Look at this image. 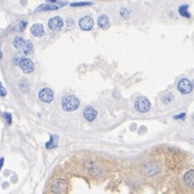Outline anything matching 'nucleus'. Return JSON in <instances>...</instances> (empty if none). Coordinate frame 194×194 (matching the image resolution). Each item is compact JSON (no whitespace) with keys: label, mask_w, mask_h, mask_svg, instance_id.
Segmentation results:
<instances>
[{"label":"nucleus","mask_w":194,"mask_h":194,"mask_svg":"<svg viewBox=\"0 0 194 194\" xmlns=\"http://www.w3.org/2000/svg\"><path fill=\"white\" fill-rule=\"evenodd\" d=\"M80 102L74 95H66L61 99L62 109L67 112H73L79 107Z\"/></svg>","instance_id":"f257e3e1"},{"label":"nucleus","mask_w":194,"mask_h":194,"mask_svg":"<svg viewBox=\"0 0 194 194\" xmlns=\"http://www.w3.org/2000/svg\"><path fill=\"white\" fill-rule=\"evenodd\" d=\"M135 111L139 113H146L151 109V102L146 97H137L135 102Z\"/></svg>","instance_id":"f03ea898"},{"label":"nucleus","mask_w":194,"mask_h":194,"mask_svg":"<svg viewBox=\"0 0 194 194\" xmlns=\"http://www.w3.org/2000/svg\"><path fill=\"white\" fill-rule=\"evenodd\" d=\"M51 190L54 193H65L67 191V184L65 180L62 179L54 180L51 185Z\"/></svg>","instance_id":"7ed1b4c3"},{"label":"nucleus","mask_w":194,"mask_h":194,"mask_svg":"<svg viewBox=\"0 0 194 194\" xmlns=\"http://www.w3.org/2000/svg\"><path fill=\"white\" fill-rule=\"evenodd\" d=\"M38 97L42 102L51 103L54 99V93L49 88H44L40 89Z\"/></svg>","instance_id":"20e7f679"},{"label":"nucleus","mask_w":194,"mask_h":194,"mask_svg":"<svg viewBox=\"0 0 194 194\" xmlns=\"http://www.w3.org/2000/svg\"><path fill=\"white\" fill-rule=\"evenodd\" d=\"M177 89L183 94H188L192 90V85L186 78L181 79L177 84Z\"/></svg>","instance_id":"39448f33"},{"label":"nucleus","mask_w":194,"mask_h":194,"mask_svg":"<svg viewBox=\"0 0 194 194\" xmlns=\"http://www.w3.org/2000/svg\"><path fill=\"white\" fill-rule=\"evenodd\" d=\"M20 67L24 73H31L35 70V65L32 60L23 59L20 62Z\"/></svg>","instance_id":"423d86ee"},{"label":"nucleus","mask_w":194,"mask_h":194,"mask_svg":"<svg viewBox=\"0 0 194 194\" xmlns=\"http://www.w3.org/2000/svg\"><path fill=\"white\" fill-rule=\"evenodd\" d=\"M79 27L83 31H89L93 27V20L89 16H84L79 20Z\"/></svg>","instance_id":"0eeeda50"},{"label":"nucleus","mask_w":194,"mask_h":194,"mask_svg":"<svg viewBox=\"0 0 194 194\" xmlns=\"http://www.w3.org/2000/svg\"><path fill=\"white\" fill-rule=\"evenodd\" d=\"M97 115V111L93 106H86L83 111V117L88 122H93Z\"/></svg>","instance_id":"6e6552de"},{"label":"nucleus","mask_w":194,"mask_h":194,"mask_svg":"<svg viewBox=\"0 0 194 194\" xmlns=\"http://www.w3.org/2000/svg\"><path fill=\"white\" fill-rule=\"evenodd\" d=\"M62 26H63V21L59 16L53 17L48 21V28L52 31H58L62 28Z\"/></svg>","instance_id":"1a4fd4ad"},{"label":"nucleus","mask_w":194,"mask_h":194,"mask_svg":"<svg viewBox=\"0 0 194 194\" xmlns=\"http://www.w3.org/2000/svg\"><path fill=\"white\" fill-rule=\"evenodd\" d=\"M31 33L35 37H41L44 35V27L41 24H35L32 26V28L30 29Z\"/></svg>","instance_id":"9d476101"},{"label":"nucleus","mask_w":194,"mask_h":194,"mask_svg":"<svg viewBox=\"0 0 194 194\" xmlns=\"http://www.w3.org/2000/svg\"><path fill=\"white\" fill-rule=\"evenodd\" d=\"M184 183L188 185V187L193 188L194 187V170L188 171L186 174L184 176Z\"/></svg>","instance_id":"9b49d317"},{"label":"nucleus","mask_w":194,"mask_h":194,"mask_svg":"<svg viewBox=\"0 0 194 194\" xmlns=\"http://www.w3.org/2000/svg\"><path fill=\"white\" fill-rule=\"evenodd\" d=\"M110 24V19L109 17L106 15H101L98 17L97 20V25L99 26V28H107Z\"/></svg>","instance_id":"f8f14e48"},{"label":"nucleus","mask_w":194,"mask_h":194,"mask_svg":"<svg viewBox=\"0 0 194 194\" xmlns=\"http://www.w3.org/2000/svg\"><path fill=\"white\" fill-rule=\"evenodd\" d=\"M23 51L25 55H28L32 52L33 50V44L31 40H24V45H23Z\"/></svg>","instance_id":"ddd939ff"},{"label":"nucleus","mask_w":194,"mask_h":194,"mask_svg":"<svg viewBox=\"0 0 194 194\" xmlns=\"http://www.w3.org/2000/svg\"><path fill=\"white\" fill-rule=\"evenodd\" d=\"M58 9L57 6L55 5H48V4H41L40 6L38 7L36 9V12L40 11H51V10H56Z\"/></svg>","instance_id":"4468645a"},{"label":"nucleus","mask_w":194,"mask_h":194,"mask_svg":"<svg viewBox=\"0 0 194 194\" xmlns=\"http://www.w3.org/2000/svg\"><path fill=\"white\" fill-rule=\"evenodd\" d=\"M24 40L22 37H20V36H16L14 38V40L12 41V44L14 46L16 49H20L22 48L23 45H24Z\"/></svg>","instance_id":"2eb2a0df"},{"label":"nucleus","mask_w":194,"mask_h":194,"mask_svg":"<svg viewBox=\"0 0 194 194\" xmlns=\"http://www.w3.org/2000/svg\"><path fill=\"white\" fill-rule=\"evenodd\" d=\"M188 5H182L179 7V13L181 16L185 17V18H190L191 15L189 14V12L188 11Z\"/></svg>","instance_id":"dca6fc26"},{"label":"nucleus","mask_w":194,"mask_h":194,"mask_svg":"<svg viewBox=\"0 0 194 194\" xmlns=\"http://www.w3.org/2000/svg\"><path fill=\"white\" fill-rule=\"evenodd\" d=\"M56 136H54L53 135H52L51 136H50V141L49 142H48V143H46V148H54V147H56V143H54L56 142V141H54L55 139H54V138H55Z\"/></svg>","instance_id":"f3484780"},{"label":"nucleus","mask_w":194,"mask_h":194,"mask_svg":"<svg viewBox=\"0 0 194 194\" xmlns=\"http://www.w3.org/2000/svg\"><path fill=\"white\" fill-rule=\"evenodd\" d=\"M2 116L4 117V119H5V120H6L7 123L8 125H11L12 123V115H11L10 113H7V112H4L3 114H2Z\"/></svg>","instance_id":"a211bd4d"},{"label":"nucleus","mask_w":194,"mask_h":194,"mask_svg":"<svg viewBox=\"0 0 194 194\" xmlns=\"http://www.w3.org/2000/svg\"><path fill=\"white\" fill-rule=\"evenodd\" d=\"M172 100V95L171 93H167L162 97V101L164 103H169Z\"/></svg>","instance_id":"6ab92c4d"},{"label":"nucleus","mask_w":194,"mask_h":194,"mask_svg":"<svg viewBox=\"0 0 194 194\" xmlns=\"http://www.w3.org/2000/svg\"><path fill=\"white\" fill-rule=\"evenodd\" d=\"M90 2H73V3L70 4L71 7H83V6H87V5H90Z\"/></svg>","instance_id":"aec40b11"},{"label":"nucleus","mask_w":194,"mask_h":194,"mask_svg":"<svg viewBox=\"0 0 194 194\" xmlns=\"http://www.w3.org/2000/svg\"><path fill=\"white\" fill-rule=\"evenodd\" d=\"M7 89L3 87L2 82L0 81V96L1 97H5L7 95Z\"/></svg>","instance_id":"412c9836"},{"label":"nucleus","mask_w":194,"mask_h":194,"mask_svg":"<svg viewBox=\"0 0 194 194\" xmlns=\"http://www.w3.org/2000/svg\"><path fill=\"white\" fill-rule=\"evenodd\" d=\"M27 27V22H24V21H20V24H19V30L20 31H24V29Z\"/></svg>","instance_id":"4be33fe9"},{"label":"nucleus","mask_w":194,"mask_h":194,"mask_svg":"<svg viewBox=\"0 0 194 194\" xmlns=\"http://www.w3.org/2000/svg\"><path fill=\"white\" fill-rule=\"evenodd\" d=\"M184 117H185V114L182 113V114H180V115H176V116H174V117H173V119H183Z\"/></svg>","instance_id":"5701e85b"},{"label":"nucleus","mask_w":194,"mask_h":194,"mask_svg":"<svg viewBox=\"0 0 194 194\" xmlns=\"http://www.w3.org/2000/svg\"><path fill=\"white\" fill-rule=\"evenodd\" d=\"M3 164H4V158L2 157V158H0V171L2 169V166H3Z\"/></svg>","instance_id":"b1692460"},{"label":"nucleus","mask_w":194,"mask_h":194,"mask_svg":"<svg viewBox=\"0 0 194 194\" xmlns=\"http://www.w3.org/2000/svg\"><path fill=\"white\" fill-rule=\"evenodd\" d=\"M2 52H1V50H0V60L2 59Z\"/></svg>","instance_id":"393cba45"},{"label":"nucleus","mask_w":194,"mask_h":194,"mask_svg":"<svg viewBox=\"0 0 194 194\" xmlns=\"http://www.w3.org/2000/svg\"><path fill=\"white\" fill-rule=\"evenodd\" d=\"M50 2H56V0H49Z\"/></svg>","instance_id":"a878e982"}]
</instances>
